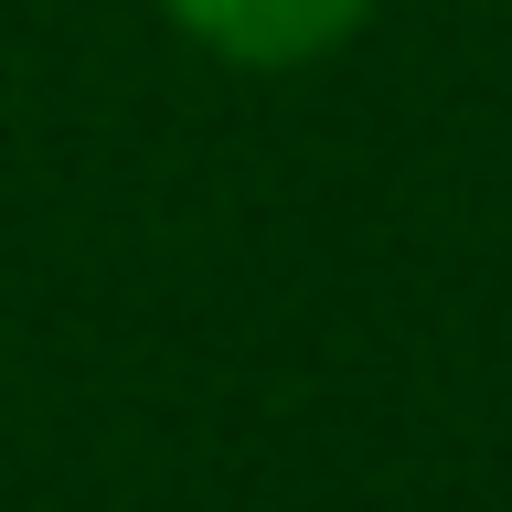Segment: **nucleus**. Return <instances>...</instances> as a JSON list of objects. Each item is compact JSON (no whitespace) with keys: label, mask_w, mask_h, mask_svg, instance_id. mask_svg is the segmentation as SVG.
<instances>
[{"label":"nucleus","mask_w":512,"mask_h":512,"mask_svg":"<svg viewBox=\"0 0 512 512\" xmlns=\"http://www.w3.org/2000/svg\"><path fill=\"white\" fill-rule=\"evenodd\" d=\"M171 32H192L203 54L256 64V75H288V64L342 54L352 32L374 22V0H160Z\"/></svg>","instance_id":"obj_1"}]
</instances>
